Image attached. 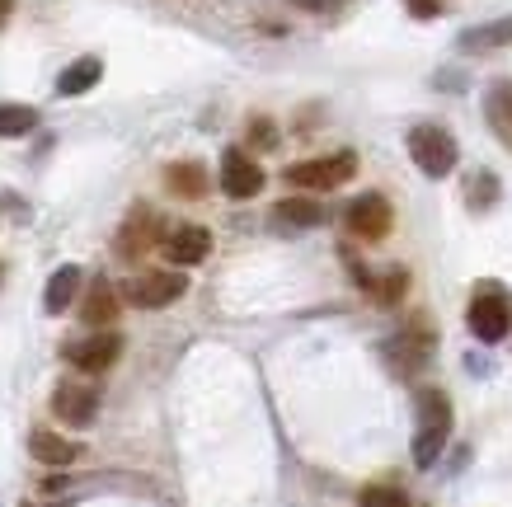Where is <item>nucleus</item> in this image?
Returning a JSON list of instances; mask_svg holds the SVG:
<instances>
[{
  "label": "nucleus",
  "mask_w": 512,
  "mask_h": 507,
  "mask_svg": "<svg viewBox=\"0 0 512 507\" xmlns=\"http://www.w3.org/2000/svg\"><path fill=\"white\" fill-rule=\"evenodd\" d=\"M451 437V400L442 390H419V428H414V465L433 470Z\"/></svg>",
  "instance_id": "obj_1"
},
{
  "label": "nucleus",
  "mask_w": 512,
  "mask_h": 507,
  "mask_svg": "<svg viewBox=\"0 0 512 507\" xmlns=\"http://www.w3.org/2000/svg\"><path fill=\"white\" fill-rule=\"evenodd\" d=\"M353 174H357V155L334 151V155H320V160H296L287 169V184L306 188V193H329V188H343Z\"/></svg>",
  "instance_id": "obj_2"
},
{
  "label": "nucleus",
  "mask_w": 512,
  "mask_h": 507,
  "mask_svg": "<svg viewBox=\"0 0 512 507\" xmlns=\"http://www.w3.org/2000/svg\"><path fill=\"white\" fill-rule=\"evenodd\" d=\"M409 155H414V165H419L428 179H447L451 169H456V160H461L456 137L437 123H423L409 132Z\"/></svg>",
  "instance_id": "obj_3"
},
{
  "label": "nucleus",
  "mask_w": 512,
  "mask_h": 507,
  "mask_svg": "<svg viewBox=\"0 0 512 507\" xmlns=\"http://www.w3.org/2000/svg\"><path fill=\"white\" fill-rule=\"evenodd\" d=\"M433 348H437L433 324L419 315V320H409L400 334H395V343H390V367L400 371V376H414L423 362H433Z\"/></svg>",
  "instance_id": "obj_4"
},
{
  "label": "nucleus",
  "mask_w": 512,
  "mask_h": 507,
  "mask_svg": "<svg viewBox=\"0 0 512 507\" xmlns=\"http://www.w3.org/2000/svg\"><path fill=\"white\" fill-rule=\"evenodd\" d=\"M123 357V338L113 334V329H94V334L76 338V343H66V362L85 376H99V371H109L113 362Z\"/></svg>",
  "instance_id": "obj_5"
},
{
  "label": "nucleus",
  "mask_w": 512,
  "mask_h": 507,
  "mask_svg": "<svg viewBox=\"0 0 512 507\" xmlns=\"http://www.w3.org/2000/svg\"><path fill=\"white\" fill-rule=\"evenodd\" d=\"M160 240H165V221H160V212H151V207H132V216L123 221V231H118L113 249H118V259H141V254H151Z\"/></svg>",
  "instance_id": "obj_6"
},
{
  "label": "nucleus",
  "mask_w": 512,
  "mask_h": 507,
  "mask_svg": "<svg viewBox=\"0 0 512 507\" xmlns=\"http://www.w3.org/2000/svg\"><path fill=\"white\" fill-rule=\"evenodd\" d=\"M52 414L62 418L66 428H90L94 414H99V390L90 381L71 376V381H62L52 390Z\"/></svg>",
  "instance_id": "obj_7"
},
{
  "label": "nucleus",
  "mask_w": 512,
  "mask_h": 507,
  "mask_svg": "<svg viewBox=\"0 0 512 507\" xmlns=\"http://www.w3.org/2000/svg\"><path fill=\"white\" fill-rule=\"evenodd\" d=\"M188 292V282H184V273H141L137 282H127V301L137 310H160V306H174L179 296Z\"/></svg>",
  "instance_id": "obj_8"
},
{
  "label": "nucleus",
  "mask_w": 512,
  "mask_h": 507,
  "mask_svg": "<svg viewBox=\"0 0 512 507\" xmlns=\"http://www.w3.org/2000/svg\"><path fill=\"white\" fill-rule=\"evenodd\" d=\"M343 221H348V231H353L357 240H386L395 212H390V202L381 198V193H362V198L348 202Z\"/></svg>",
  "instance_id": "obj_9"
},
{
  "label": "nucleus",
  "mask_w": 512,
  "mask_h": 507,
  "mask_svg": "<svg viewBox=\"0 0 512 507\" xmlns=\"http://www.w3.org/2000/svg\"><path fill=\"white\" fill-rule=\"evenodd\" d=\"M508 329H512V306L503 292H480L470 301V334L480 343H498V338H508Z\"/></svg>",
  "instance_id": "obj_10"
},
{
  "label": "nucleus",
  "mask_w": 512,
  "mask_h": 507,
  "mask_svg": "<svg viewBox=\"0 0 512 507\" xmlns=\"http://www.w3.org/2000/svg\"><path fill=\"white\" fill-rule=\"evenodd\" d=\"M221 188H226V198H235V202L259 198V193H264V169H259V160L245 151H226L221 155Z\"/></svg>",
  "instance_id": "obj_11"
},
{
  "label": "nucleus",
  "mask_w": 512,
  "mask_h": 507,
  "mask_svg": "<svg viewBox=\"0 0 512 507\" xmlns=\"http://www.w3.org/2000/svg\"><path fill=\"white\" fill-rule=\"evenodd\" d=\"M160 249L170 254L174 268H193V263H202L212 254V231L207 226H174V231H165Z\"/></svg>",
  "instance_id": "obj_12"
},
{
  "label": "nucleus",
  "mask_w": 512,
  "mask_h": 507,
  "mask_svg": "<svg viewBox=\"0 0 512 507\" xmlns=\"http://www.w3.org/2000/svg\"><path fill=\"white\" fill-rule=\"evenodd\" d=\"M80 324H90V329H109V324H118V292H113V282L94 277L90 287H85V301H80Z\"/></svg>",
  "instance_id": "obj_13"
},
{
  "label": "nucleus",
  "mask_w": 512,
  "mask_h": 507,
  "mask_svg": "<svg viewBox=\"0 0 512 507\" xmlns=\"http://www.w3.org/2000/svg\"><path fill=\"white\" fill-rule=\"evenodd\" d=\"M29 451H33V461H43V465H76L80 461V442H71V437H62V432H29Z\"/></svg>",
  "instance_id": "obj_14"
},
{
  "label": "nucleus",
  "mask_w": 512,
  "mask_h": 507,
  "mask_svg": "<svg viewBox=\"0 0 512 507\" xmlns=\"http://www.w3.org/2000/svg\"><path fill=\"white\" fill-rule=\"evenodd\" d=\"M484 118L494 127V137L512 151V80H494L484 94Z\"/></svg>",
  "instance_id": "obj_15"
},
{
  "label": "nucleus",
  "mask_w": 512,
  "mask_h": 507,
  "mask_svg": "<svg viewBox=\"0 0 512 507\" xmlns=\"http://www.w3.org/2000/svg\"><path fill=\"white\" fill-rule=\"evenodd\" d=\"M273 221L287 231H311V226H325V207L320 198H287L273 207Z\"/></svg>",
  "instance_id": "obj_16"
},
{
  "label": "nucleus",
  "mask_w": 512,
  "mask_h": 507,
  "mask_svg": "<svg viewBox=\"0 0 512 507\" xmlns=\"http://www.w3.org/2000/svg\"><path fill=\"white\" fill-rule=\"evenodd\" d=\"M99 80H104V62H99V57H80V62H71L62 76H57V94H62V99H76V94L94 90Z\"/></svg>",
  "instance_id": "obj_17"
},
{
  "label": "nucleus",
  "mask_w": 512,
  "mask_h": 507,
  "mask_svg": "<svg viewBox=\"0 0 512 507\" xmlns=\"http://www.w3.org/2000/svg\"><path fill=\"white\" fill-rule=\"evenodd\" d=\"M165 188H170L174 198H202L207 193V169L198 165V160H179V165L165 169Z\"/></svg>",
  "instance_id": "obj_18"
},
{
  "label": "nucleus",
  "mask_w": 512,
  "mask_h": 507,
  "mask_svg": "<svg viewBox=\"0 0 512 507\" xmlns=\"http://www.w3.org/2000/svg\"><path fill=\"white\" fill-rule=\"evenodd\" d=\"M76 292H80V268L76 263H62L57 273L47 277V292H43V306L52 310V315H62L71 301H76Z\"/></svg>",
  "instance_id": "obj_19"
},
{
  "label": "nucleus",
  "mask_w": 512,
  "mask_h": 507,
  "mask_svg": "<svg viewBox=\"0 0 512 507\" xmlns=\"http://www.w3.org/2000/svg\"><path fill=\"white\" fill-rule=\"evenodd\" d=\"M512 43V19H494V24H480V29L461 33V47L466 52H498V47Z\"/></svg>",
  "instance_id": "obj_20"
},
{
  "label": "nucleus",
  "mask_w": 512,
  "mask_h": 507,
  "mask_svg": "<svg viewBox=\"0 0 512 507\" xmlns=\"http://www.w3.org/2000/svg\"><path fill=\"white\" fill-rule=\"evenodd\" d=\"M357 277H362V287H372V296L381 306H395L404 296V287H409V273H404V268H390V273H381V277H372L367 268H357Z\"/></svg>",
  "instance_id": "obj_21"
},
{
  "label": "nucleus",
  "mask_w": 512,
  "mask_h": 507,
  "mask_svg": "<svg viewBox=\"0 0 512 507\" xmlns=\"http://www.w3.org/2000/svg\"><path fill=\"white\" fill-rule=\"evenodd\" d=\"M38 127V108L29 104H0V137L15 141V137H29Z\"/></svg>",
  "instance_id": "obj_22"
},
{
  "label": "nucleus",
  "mask_w": 512,
  "mask_h": 507,
  "mask_svg": "<svg viewBox=\"0 0 512 507\" xmlns=\"http://www.w3.org/2000/svg\"><path fill=\"white\" fill-rule=\"evenodd\" d=\"M357 503L362 507H409V498H404V489H395V484H367Z\"/></svg>",
  "instance_id": "obj_23"
},
{
  "label": "nucleus",
  "mask_w": 512,
  "mask_h": 507,
  "mask_svg": "<svg viewBox=\"0 0 512 507\" xmlns=\"http://www.w3.org/2000/svg\"><path fill=\"white\" fill-rule=\"evenodd\" d=\"M494 198H498V179L494 174H475V188H466V202L475 207V212H484Z\"/></svg>",
  "instance_id": "obj_24"
},
{
  "label": "nucleus",
  "mask_w": 512,
  "mask_h": 507,
  "mask_svg": "<svg viewBox=\"0 0 512 507\" xmlns=\"http://www.w3.org/2000/svg\"><path fill=\"white\" fill-rule=\"evenodd\" d=\"M273 141H278V127L268 123V118H254V123H249V146L264 151V146H273Z\"/></svg>",
  "instance_id": "obj_25"
},
{
  "label": "nucleus",
  "mask_w": 512,
  "mask_h": 507,
  "mask_svg": "<svg viewBox=\"0 0 512 507\" xmlns=\"http://www.w3.org/2000/svg\"><path fill=\"white\" fill-rule=\"evenodd\" d=\"M404 10L414 19H437L442 15V0H404Z\"/></svg>",
  "instance_id": "obj_26"
},
{
  "label": "nucleus",
  "mask_w": 512,
  "mask_h": 507,
  "mask_svg": "<svg viewBox=\"0 0 512 507\" xmlns=\"http://www.w3.org/2000/svg\"><path fill=\"white\" fill-rule=\"evenodd\" d=\"M292 5H301V10H329L334 0H292Z\"/></svg>",
  "instance_id": "obj_27"
},
{
  "label": "nucleus",
  "mask_w": 512,
  "mask_h": 507,
  "mask_svg": "<svg viewBox=\"0 0 512 507\" xmlns=\"http://www.w3.org/2000/svg\"><path fill=\"white\" fill-rule=\"evenodd\" d=\"M10 10H15V0H0V29H5V19H10Z\"/></svg>",
  "instance_id": "obj_28"
}]
</instances>
